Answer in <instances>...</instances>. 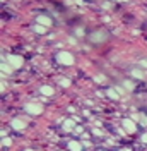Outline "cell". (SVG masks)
I'll list each match as a JSON object with an SVG mask.
<instances>
[{
    "label": "cell",
    "instance_id": "obj_1",
    "mask_svg": "<svg viewBox=\"0 0 147 151\" xmlns=\"http://www.w3.org/2000/svg\"><path fill=\"white\" fill-rule=\"evenodd\" d=\"M89 40H91L92 43H103V41H106V40H108V33H106V31H103V29H99L96 35H91Z\"/></svg>",
    "mask_w": 147,
    "mask_h": 151
},
{
    "label": "cell",
    "instance_id": "obj_2",
    "mask_svg": "<svg viewBox=\"0 0 147 151\" xmlns=\"http://www.w3.org/2000/svg\"><path fill=\"white\" fill-rule=\"evenodd\" d=\"M123 127H125V131H127V132H130V134H133V132L137 131L135 124L132 122V120H128V119H125V120H123Z\"/></svg>",
    "mask_w": 147,
    "mask_h": 151
},
{
    "label": "cell",
    "instance_id": "obj_3",
    "mask_svg": "<svg viewBox=\"0 0 147 151\" xmlns=\"http://www.w3.org/2000/svg\"><path fill=\"white\" fill-rule=\"evenodd\" d=\"M26 110H28L29 113H34V115H39V113L43 112V108H41L39 105H28Z\"/></svg>",
    "mask_w": 147,
    "mask_h": 151
},
{
    "label": "cell",
    "instance_id": "obj_4",
    "mask_svg": "<svg viewBox=\"0 0 147 151\" xmlns=\"http://www.w3.org/2000/svg\"><path fill=\"white\" fill-rule=\"evenodd\" d=\"M58 60L64 62V64H72V57L69 55V53H60L58 55Z\"/></svg>",
    "mask_w": 147,
    "mask_h": 151
},
{
    "label": "cell",
    "instance_id": "obj_5",
    "mask_svg": "<svg viewBox=\"0 0 147 151\" xmlns=\"http://www.w3.org/2000/svg\"><path fill=\"white\" fill-rule=\"evenodd\" d=\"M12 127L17 129V131L24 129V120H21V119H14V120H12Z\"/></svg>",
    "mask_w": 147,
    "mask_h": 151
},
{
    "label": "cell",
    "instance_id": "obj_6",
    "mask_svg": "<svg viewBox=\"0 0 147 151\" xmlns=\"http://www.w3.org/2000/svg\"><path fill=\"white\" fill-rule=\"evenodd\" d=\"M69 148H70V151H82V146H81V142H77V141L69 142Z\"/></svg>",
    "mask_w": 147,
    "mask_h": 151
},
{
    "label": "cell",
    "instance_id": "obj_7",
    "mask_svg": "<svg viewBox=\"0 0 147 151\" xmlns=\"http://www.w3.org/2000/svg\"><path fill=\"white\" fill-rule=\"evenodd\" d=\"M41 91H43L45 94H48V96H50V94H53V89H51V88H48V86H45V88H41Z\"/></svg>",
    "mask_w": 147,
    "mask_h": 151
},
{
    "label": "cell",
    "instance_id": "obj_8",
    "mask_svg": "<svg viewBox=\"0 0 147 151\" xmlns=\"http://www.w3.org/2000/svg\"><path fill=\"white\" fill-rule=\"evenodd\" d=\"M10 60H12V64H14V65H16V67H19V65H21V64H22V60H21V58H16V57H12Z\"/></svg>",
    "mask_w": 147,
    "mask_h": 151
},
{
    "label": "cell",
    "instance_id": "obj_9",
    "mask_svg": "<svg viewBox=\"0 0 147 151\" xmlns=\"http://www.w3.org/2000/svg\"><path fill=\"white\" fill-rule=\"evenodd\" d=\"M72 125H74V122L67 120V122H65V129H72Z\"/></svg>",
    "mask_w": 147,
    "mask_h": 151
},
{
    "label": "cell",
    "instance_id": "obj_10",
    "mask_svg": "<svg viewBox=\"0 0 147 151\" xmlns=\"http://www.w3.org/2000/svg\"><path fill=\"white\" fill-rule=\"evenodd\" d=\"M108 94H110L111 98H118V94L115 93V91H108Z\"/></svg>",
    "mask_w": 147,
    "mask_h": 151
},
{
    "label": "cell",
    "instance_id": "obj_11",
    "mask_svg": "<svg viewBox=\"0 0 147 151\" xmlns=\"http://www.w3.org/2000/svg\"><path fill=\"white\" fill-rule=\"evenodd\" d=\"M2 144H4V146H9V144H10V139H4V141H2Z\"/></svg>",
    "mask_w": 147,
    "mask_h": 151
},
{
    "label": "cell",
    "instance_id": "obj_12",
    "mask_svg": "<svg viewBox=\"0 0 147 151\" xmlns=\"http://www.w3.org/2000/svg\"><path fill=\"white\" fill-rule=\"evenodd\" d=\"M140 122H142V124H147V117H144V115H142V117H140Z\"/></svg>",
    "mask_w": 147,
    "mask_h": 151
},
{
    "label": "cell",
    "instance_id": "obj_13",
    "mask_svg": "<svg viewBox=\"0 0 147 151\" xmlns=\"http://www.w3.org/2000/svg\"><path fill=\"white\" fill-rule=\"evenodd\" d=\"M142 141H144V142H147V134H144V136H142Z\"/></svg>",
    "mask_w": 147,
    "mask_h": 151
},
{
    "label": "cell",
    "instance_id": "obj_14",
    "mask_svg": "<svg viewBox=\"0 0 147 151\" xmlns=\"http://www.w3.org/2000/svg\"><path fill=\"white\" fill-rule=\"evenodd\" d=\"M121 151H128V150H121Z\"/></svg>",
    "mask_w": 147,
    "mask_h": 151
}]
</instances>
